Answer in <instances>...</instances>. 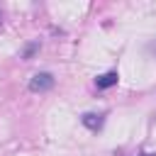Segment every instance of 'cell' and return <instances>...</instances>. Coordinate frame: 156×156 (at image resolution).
<instances>
[{
	"instance_id": "6da1fadb",
	"label": "cell",
	"mask_w": 156,
	"mask_h": 156,
	"mask_svg": "<svg viewBox=\"0 0 156 156\" xmlns=\"http://www.w3.org/2000/svg\"><path fill=\"white\" fill-rule=\"evenodd\" d=\"M56 85V78H54V73H49V71H39V73H34L32 78H29V90L32 93H46V90H51Z\"/></svg>"
},
{
	"instance_id": "7a4b0ae2",
	"label": "cell",
	"mask_w": 156,
	"mask_h": 156,
	"mask_svg": "<svg viewBox=\"0 0 156 156\" xmlns=\"http://www.w3.org/2000/svg\"><path fill=\"white\" fill-rule=\"evenodd\" d=\"M80 122H83L90 132H98V129H102V124H105V115H98V112H85V115L80 117Z\"/></svg>"
},
{
	"instance_id": "3957f363",
	"label": "cell",
	"mask_w": 156,
	"mask_h": 156,
	"mask_svg": "<svg viewBox=\"0 0 156 156\" xmlns=\"http://www.w3.org/2000/svg\"><path fill=\"white\" fill-rule=\"evenodd\" d=\"M117 80H119L117 71H107V73H102V76H98V78H95V85H98L100 90H107V88L117 85Z\"/></svg>"
},
{
	"instance_id": "277c9868",
	"label": "cell",
	"mask_w": 156,
	"mask_h": 156,
	"mask_svg": "<svg viewBox=\"0 0 156 156\" xmlns=\"http://www.w3.org/2000/svg\"><path fill=\"white\" fill-rule=\"evenodd\" d=\"M39 49H41V41H39V39L29 41V44L22 49V58H24V61H32V58H34V54H37Z\"/></svg>"
},
{
	"instance_id": "5b68a950",
	"label": "cell",
	"mask_w": 156,
	"mask_h": 156,
	"mask_svg": "<svg viewBox=\"0 0 156 156\" xmlns=\"http://www.w3.org/2000/svg\"><path fill=\"white\" fill-rule=\"evenodd\" d=\"M0 24H2V12H0Z\"/></svg>"
},
{
	"instance_id": "8992f818",
	"label": "cell",
	"mask_w": 156,
	"mask_h": 156,
	"mask_svg": "<svg viewBox=\"0 0 156 156\" xmlns=\"http://www.w3.org/2000/svg\"><path fill=\"white\" fill-rule=\"evenodd\" d=\"M141 156H151V154H141Z\"/></svg>"
}]
</instances>
